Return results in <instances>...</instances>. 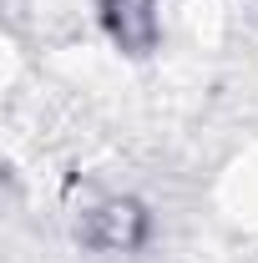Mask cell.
Wrapping results in <instances>:
<instances>
[{
  "mask_svg": "<svg viewBox=\"0 0 258 263\" xmlns=\"http://www.w3.org/2000/svg\"><path fill=\"white\" fill-rule=\"evenodd\" d=\"M101 26L127 56H147L157 46V0H101Z\"/></svg>",
  "mask_w": 258,
  "mask_h": 263,
  "instance_id": "obj_2",
  "label": "cell"
},
{
  "mask_svg": "<svg viewBox=\"0 0 258 263\" xmlns=\"http://www.w3.org/2000/svg\"><path fill=\"white\" fill-rule=\"evenodd\" d=\"M76 238L101 253H127L147 243V208L137 197H97L76 213Z\"/></svg>",
  "mask_w": 258,
  "mask_h": 263,
  "instance_id": "obj_1",
  "label": "cell"
}]
</instances>
